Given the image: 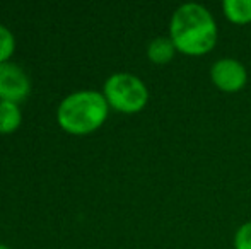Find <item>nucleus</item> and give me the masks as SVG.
<instances>
[{"mask_svg": "<svg viewBox=\"0 0 251 249\" xmlns=\"http://www.w3.org/2000/svg\"><path fill=\"white\" fill-rule=\"evenodd\" d=\"M169 38L181 55L203 57L217 45V21L201 3H181L169 21Z\"/></svg>", "mask_w": 251, "mask_h": 249, "instance_id": "nucleus-1", "label": "nucleus"}, {"mask_svg": "<svg viewBox=\"0 0 251 249\" xmlns=\"http://www.w3.org/2000/svg\"><path fill=\"white\" fill-rule=\"evenodd\" d=\"M108 113L109 104L102 92L84 89L62 99L56 108V121L67 133L87 135L101 128Z\"/></svg>", "mask_w": 251, "mask_h": 249, "instance_id": "nucleus-2", "label": "nucleus"}, {"mask_svg": "<svg viewBox=\"0 0 251 249\" xmlns=\"http://www.w3.org/2000/svg\"><path fill=\"white\" fill-rule=\"evenodd\" d=\"M102 96L109 108L123 114L140 113L149 103V89L140 77L128 72L113 73L102 86Z\"/></svg>", "mask_w": 251, "mask_h": 249, "instance_id": "nucleus-3", "label": "nucleus"}, {"mask_svg": "<svg viewBox=\"0 0 251 249\" xmlns=\"http://www.w3.org/2000/svg\"><path fill=\"white\" fill-rule=\"evenodd\" d=\"M210 80L222 92H238L248 84V70L236 58H219L210 67Z\"/></svg>", "mask_w": 251, "mask_h": 249, "instance_id": "nucleus-4", "label": "nucleus"}, {"mask_svg": "<svg viewBox=\"0 0 251 249\" xmlns=\"http://www.w3.org/2000/svg\"><path fill=\"white\" fill-rule=\"evenodd\" d=\"M31 80L27 73L14 62L0 63V101L17 103L29 96Z\"/></svg>", "mask_w": 251, "mask_h": 249, "instance_id": "nucleus-5", "label": "nucleus"}, {"mask_svg": "<svg viewBox=\"0 0 251 249\" xmlns=\"http://www.w3.org/2000/svg\"><path fill=\"white\" fill-rule=\"evenodd\" d=\"M176 53H178V50L169 36H157L147 45V58L155 65L169 63Z\"/></svg>", "mask_w": 251, "mask_h": 249, "instance_id": "nucleus-6", "label": "nucleus"}, {"mask_svg": "<svg viewBox=\"0 0 251 249\" xmlns=\"http://www.w3.org/2000/svg\"><path fill=\"white\" fill-rule=\"evenodd\" d=\"M222 12L226 19L238 26L251 23V0H224Z\"/></svg>", "mask_w": 251, "mask_h": 249, "instance_id": "nucleus-7", "label": "nucleus"}, {"mask_svg": "<svg viewBox=\"0 0 251 249\" xmlns=\"http://www.w3.org/2000/svg\"><path fill=\"white\" fill-rule=\"evenodd\" d=\"M23 111L17 103L0 101V133H12L21 126Z\"/></svg>", "mask_w": 251, "mask_h": 249, "instance_id": "nucleus-8", "label": "nucleus"}, {"mask_svg": "<svg viewBox=\"0 0 251 249\" xmlns=\"http://www.w3.org/2000/svg\"><path fill=\"white\" fill-rule=\"evenodd\" d=\"M14 50H16V38L9 27L0 24V63L10 62L9 58L12 57Z\"/></svg>", "mask_w": 251, "mask_h": 249, "instance_id": "nucleus-9", "label": "nucleus"}, {"mask_svg": "<svg viewBox=\"0 0 251 249\" xmlns=\"http://www.w3.org/2000/svg\"><path fill=\"white\" fill-rule=\"evenodd\" d=\"M234 249H251V220L239 226L234 234Z\"/></svg>", "mask_w": 251, "mask_h": 249, "instance_id": "nucleus-10", "label": "nucleus"}, {"mask_svg": "<svg viewBox=\"0 0 251 249\" xmlns=\"http://www.w3.org/2000/svg\"><path fill=\"white\" fill-rule=\"evenodd\" d=\"M0 249H10V248L5 246V244H0Z\"/></svg>", "mask_w": 251, "mask_h": 249, "instance_id": "nucleus-11", "label": "nucleus"}]
</instances>
